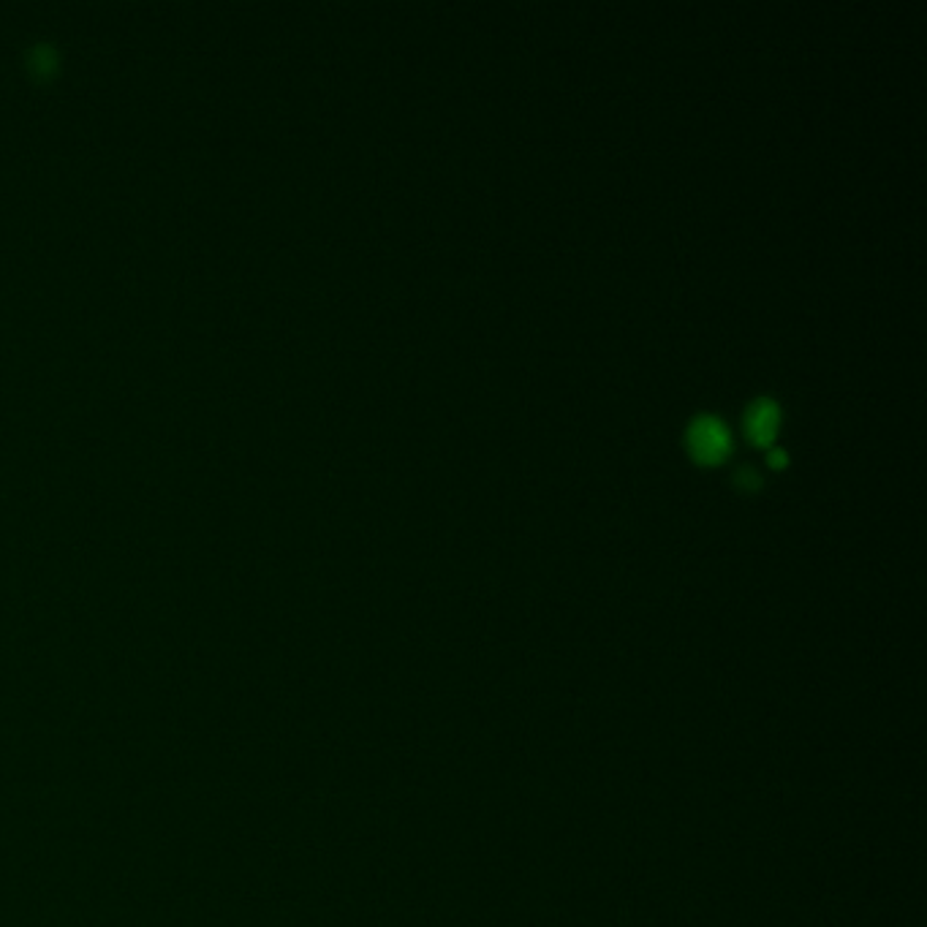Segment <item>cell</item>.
Instances as JSON below:
<instances>
[{
  "label": "cell",
  "instance_id": "3",
  "mask_svg": "<svg viewBox=\"0 0 927 927\" xmlns=\"http://www.w3.org/2000/svg\"><path fill=\"white\" fill-rule=\"evenodd\" d=\"M737 479H740V485H745V487H756V485H759L761 474H759V471L754 468V465H745V468H740Z\"/></svg>",
  "mask_w": 927,
  "mask_h": 927
},
{
  "label": "cell",
  "instance_id": "2",
  "mask_svg": "<svg viewBox=\"0 0 927 927\" xmlns=\"http://www.w3.org/2000/svg\"><path fill=\"white\" fill-rule=\"evenodd\" d=\"M745 430L756 441H770L772 432L778 430V403L770 398H759L745 411Z\"/></svg>",
  "mask_w": 927,
  "mask_h": 927
},
{
  "label": "cell",
  "instance_id": "4",
  "mask_svg": "<svg viewBox=\"0 0 927 927\" xmlns=\"http://www.w3.org/2000/svg\"><path fill=\"white\" fill-rule=\"evenodd\" d=\"M783 458H786V452H783L781 447L770 449V460H772V463H783Z\"/></svg>",
  "mask_w": 927,
  "mask_h": 927
},
{
  "label": "cell",
  "instance_id": "1",
  "mask_svg": "<svg viewBox=\"0 0 927 927\" xmlns=\"http://www.w3.org/2000/svg\"><path fill=\"white\" fill-rule=\"evenodd\" d=\"M691 452L699 460H718L729 449V430L718 416H696L688 427Z\"/></svg>",
  "mask_w": 927,
  "mask_h": 927
}]
</instances>
